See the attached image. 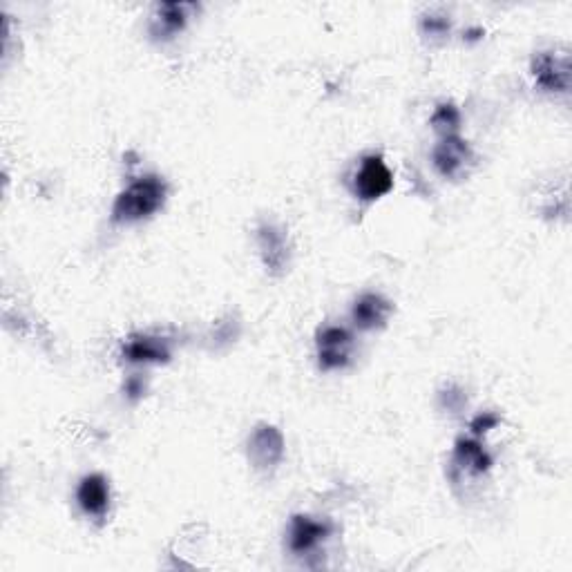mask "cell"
Masks as SVG:
<instances>
[{
    "instance_id": "1",
    "label": "cell",
    "mask_w": 572,
    "mask_h": 572,
    "mask_svg": "<svg viewBox=\"0 0 572 572\" xmlns=\"http://www.w3.org/2000/svg\"><path fill=\"white\" fill-rule=\"evenodd\" d=\"M168 197V184L159 175H143L119 193L112 206L114 224H132L161 211Z\"/></svg>"
},
{
    "instance_id": "2",
    "label": "cell",
    "mask_w": 572,
    "mask_h": 572,
    "mask_svg": "<svg viewBox=\"0 0 572 572\" xmlns=\"http://www.w3.org/2000/svg\"><path fill=\"white\" fill-rule=\"evenodd\" d=\"M246 454L257 472L273 474L284 459V436L280 429L269 423L257 425L246 443Z\"/></svg>"
},
{
    "instance_id": "3",
    "label": "cell",
    "mask_w": 572,
    "mask_h": 572,
    "mask_svg": "<svg viewBox=\"0 0 572 572\" xmlns=\"http://www.w3.org/2000/svg\"><path fill=\"white\" fill-rule=\"evenodd\" d=\"M394 188V173L389 170L383 155H365L354 175V193L362 202H376Z\"/></svg>"
},
{
    "instance_id": "4",
    "label": "cell",
    "mask_w": 572,
    "mask_h": 572,
    "mask_svg": "<svg viewBox=\"0 0 572 572\" xmlns=\"http://www.w3.org/2000/svg\"><path fill=\"white\" fill-rule=\"evenodd\" d=\"M432 164L436 173L445 179H463L474 166V152L470 143L459 135L443 137L432 150Z\"/></svg>"
},
{
    "instance_id": "5",
    "label": "cell",
    "mask_w": 572,
    "mask_h": 572,
    "mask_svg": "<svg viewBox=\"0 0 572 572\" xmlns=\"http://www.w3.org/2000/svg\"><path fill=\"white\" fill-rule=\"evenodd\" d=\"M316 351H318V365L324 371L345 369L351 362L354 354V338L345 327H333L327 324L322 327L316 336Z\"/></svg>"
},
{
    "instance_id": "6",
    "label": "cell",
    "mask_w": 572,
    "mask_h": 572,
    "mask_svg": "<svg viewBox=\"0 0 572 572\" xmlns=\"http://www.w3.org/2000/svg\"><path fill=\"white\" fill-rule=\"evenodd\" d=\"M532 76L541 90L568 92L570 88V54L568 52H539L532 59Z\"/></svg>"
},
{
    "instance_id": "7",
    "label": "cell",
    "mask_w": 572,
    "mask_h": 572,
    "mask_svg": "<svg viewBox=\"0 0 572 572\" xmlns=\"http://www.w3.org/2000/svg\"><path fill=\"white\" fill-rule=\"evenodd\" d=\"M257 246H260L266 271L273 275L284 273L291 257L289 235H286L284 228L273 222L260 224V228H257Z\"/></svg>"
},
{
    "instance_id": "8",
    "label": "cell",
    "mask_w": 572,
    "mask_h": 572,
    "mask_svg": "<svg viewBox=\"0 0 572 572\" xmlns=\"http://www.w3.org/2000/svg\"><path fill=\"white\" fill-rule=\"evenodd\" d=\"M333 526L329 521L313 519L309 514H295L289 526V548L295 555H307L327 541Z\"/></svg>"
},
{
    "instance_id": "9",
    "label": "cell",
    "mask_w": 572,
    "mask_h": 572,
    "mask_svg": "<svg viewBox=\"0 0 572 572\" xmlns=\"http://www.w3.org/2000/svg\"><path fill=\"white\" fill-rule=\"evenodd\" d=\"M121 358L128 362H168L170 360V342L161 336H152V333H132V336L123 342Z\"/></svg>"
},
{
    "instance_id": "10",
    "label": "cell",
    "mask_w": 572,
    "mask_h": 572,
    "mask_svg": "<svg viewBox=\"0 0 572 572\" xmlns=\"http://www.w3.org/2000/svg\"><path fill=\"white\" fill-rule=\"evenodd\" d=\"M394 304L380 293H362L351 307V320L362 331H374L385 327L389 316H392Z\"/></svg>"
},
{
    "instance_id": "11",
    "label": "cell",
    "mask_w": 572,
    "mask_h": 572,
    "mask_svg": "<svg viewBox=\"0 0 572 572\" xmlns=\"http://www.w3.org/2000/svg\"><path fill=\"white\" fill-rule=\"evenodd\" d=\"M76 501L92 519H103L110 508V483L103 474L83 476L76 488Z\"/></svg>"
},
{
    "instance_id": "12",
    "label": "cell",
    "mask_w": 572,
    "mask_h": 572,
    "mask_svg": "<svg viewBox=\"0 0 572 572\" xmlns=\"http://www.w3.org/2000/svg\"><path fill=\"white\" fill-rule=\"evenodd\" d=\"M452 465L456 472L479 476L490 470L492 459L479 441H474V438H461V441H456Z\"/></svg>"
},
{
    "instance_id": "13",
    "label": "cell",
    "mask_w": 572,
    "mask_h": 572,
    "mask_svg": "<svg viewBox=\"0 0 572 572\" xmlns=\"http://www.w3.org/2000/svg\"><path fill=\"white\" fill-rule=\"evenodd\" d=\"M193 5L186 3H164L157 7L155 16H152V34L159 38H170L181 32L188 23Z\"/></svg>"
},
{
    "instance_id": "14",
    "label": "cell",
    "mask_w": 572,
    "mask_h": 572,
    "mask_svg": "<svg viewBox=\"0 0 572 572\" xmlns=\"http://www.w3.org/2000/svg\"><path fill=\"white\" fill-rule=\"evenodd\" d=\"M432 128L441 137H452L461 128V112L454 103H438L432 114Z\"/></svg>"
},
{
    "instance_id": "15",
    "label": "cell",
    "mask_w": 572,
    "mask_h": 572,
    "mask_svg": "<svg viewBox=\"0 0 572 572\" xmlns=\"http://www.w3.org/2000/svg\"><path fill=\"white\" fill-rule=\"evenodd\" d=\"M450 25V16L445 12H438V9H429L421 18V32L429 38H445L450 34Z\"/></svg>"
},
{
    "instance_id": "16",
    "label": "cell",
    "mask_w": 572,
    "mask_h": 572,
    "mask_svg": "<svg viewBox=\"0 0 572 572\" xmlns=\"http://www.w3.org/2000/svg\"><path fill=\"white\" fill-rule=\"evenodd\" d=\"M501 423V418L497 416V414H492V412H483V414H479L474 418L472 421V425H470V429H472V434L474 436H481V434H485V432H490V429H494Z\"/></svg>"
},
{
    "instance_id": "17",
    "label": "cell",
    "mask_w": 572,
    "mask_h": 572,
    "mask_svg": "<svg viewBox=\"0 0 572 572\" xmlns=\"http://www.w3.org/2000/svg\"><path fill=\"white\" fill-rule=\"evenodd\" d=\"M237 338V327L233 329V322H219L215 327V340L217 342H231Z\"/></svg>"
},
{
    "instance_id": "18",
    "label": "cell",
    "mask_w": 572,
    "mask_h": 572,
    "mask_svg": "<svg viewBox=\"0 0 572 572\" xmlns=\"http://www.w3.org/2000/svg\"><path fill=\"white\" fill-rule=\"evenodd\" d=\"M143 392H146V387H143V383L141 380L137 378V376H132L128 383H126V394L130 396V398H139Z\"/></svg>"
}]
</instances>
